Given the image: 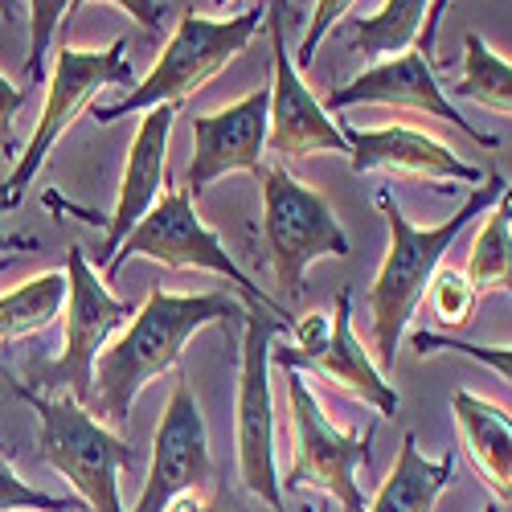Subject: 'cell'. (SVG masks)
<instances>
[{"label": "cell", "instance_id": "6da1fadb", "mask_svg": "<svg viewBox=\"0 0 512 512\" xmlns=\"http://www.w3.org/2000/svg\"><path fill=\"white\" fill-rule=\"evenodd\" d=\"M230 316H246V308L222 291L177 295V291L152 287L144 308L123 328V336L99 353L87 410L99 414V422L123 426L132 418V406L148 381L160 377L164 369H173L201 328L222 324Z\"/></svg>", "mask_w": 512, "mask_h": 512}, {"label": "cell", "instance_id": "7a4b0ae2", "mask_svg": "<svg viewBox=\"0 0 512 512\" xmlns=\"http://www.w3.org/2000/svg\"><path fill=\"white\" fill-rule=\"evenodd\" d=\"M504 177L492 173L484 185H476L472 193L463 197L459 213L455 218H447L443 226H414L402 205L381 189L377 193V209L386 213V226H390V250H386V259H381V271L369 287V316H373V361L377 369L386 373L394 369L398 361V345H402V336L418 312V304L426 300V287H431L435 271L443 267L447 259V250L451 242L467 230V222L480 218V213H488L500 193H504Z\"/></svg>", "mask_w": 512, "mask_h": 512}, {"label": "cell", "instance_id": "3957f363", "mask_svg": "<svg viewBox=\"0 0 512 512\" xmlns=\"http://www.w3.org/2000/svg\"><path fill=\"white\" fill-rule=\"evenodd\" d=\"M263 25H267V9L259 5L238 17H201L197 9H185L173 37H168V46L160 50L156 66L140 78V87L111 107H95V123H115L132 111H152L164 103L181 107L205 82L218 78L250 46Z\"/></svg>", "mask_w": 512, "mask_h": 512}, {"label": "cell", "instance_id": "277c9868", "mask_svg": "<svg viewBox=\"0 0 512 512\" xmlns=\"http://www.w3.org/2000/svg\"><path fill=\"white\" fill-rule=\"evenodd\" d=\"M13 390L37 414L41 455H46V463L58 476H66L74 484L82 504H87L91 512H127L123 500H119V472L127 463H136V451L127 447L115 431H107V426L74 394L46 398V394L29 390L25 381H13Z\"/></svg>", "mask_w": 512, "mask_h": 512}, {"label": "cell", "instance_id": "5b68a950", "mask_svg": "<svg viewBox=\"0 0 512 512\" xmlns=\"http://www.w3.org/2000/svg\"><path fill=\"white\" fill-rule=\"evenodd\" d=\"M263 242L271 254V271L283 295L304 291V271L316 259H349L353 246L345 226L336 222L328 201L291 177L283 164H263Z\"/></svg>", "mask_w": 512, "mask_h": 512}, {"label": "cell", "instance_id": "8992f818", "mask_svg": "<svg viewBox=\"0 0 512 512\" xmlns=\"http://www.w3.org/2000/svg\"><path fill=\"white\" fill-rule=\"evenodd\" d=\"M119 82H132V58H127V41H111L107 50H74L62 46L58 62L46 78V107H41V119L33 127V136L25 144V152L17 156L13 173L0 181V209H13L33 177L41 173V164L54 152V144L70 132V123L95 103L99 91L119 87Z\"/></svg>", "mask_w": 512, "mask_h": 512}, {"label": "cell", "instance_id": "52a82bcc", "mask_svg": "<svg viewBox=\"0 0 512 512\" xmlns=\"http://www.w3.org/2000/svg\"><path fill=\"white\" fill-rule=\"evenodd\" d=\"M132 254H140V259H152V263H160V267H168V271H189V267L213 271V275L230 279L254 308H267V312L279 316V320L287 316L263 287L250 283V275L230 259V250L222 246V238L201 222V213L193 209V193H189L185 185L164 189V197L144 213V222H140L132 234H127L123 246L111 254V263L103 267V275L115 279L119 267L132 259Z\"/></svg>", "mask_w": 512, "mask_h": 512}, {"label": "cell", "instance_id": "ba28073f", "mask_svg": "<svg viewBox=\"0 0 512 512\" xmlns=\"http://www.w3.org/2000/svg\"><path fill=\"white\" fill-rule=\"evenodd\" d=\"M287 369V398H291V467H287V488L312 484L324 496H332L345 512H365L361 480L357 472L373 463V426L369 431H336L328 414L320 410L308 377L300 369Z\"/></svg>", "mask_w": 512, "mask_h": 512}, {"label": "cell", "instance_id": "9c48e42d", "mask_svg": "<svg viewBox=\"0 0 512 512\" xmlns=\"http://www.w3.org/2000/svg\"><path fill=\"white\" fill-rule=\"evenodd\" d=\"M242 365H238V480L242 488L263 500L271 512H283V480L275 467V398H271V345L283 320L267 308H254L242 316Z\"/></svg>", "mask_w": 512, "mask_h": 512}, {"label": "cell", "instance_id": "30bf717a", "mask_svg": "<svg viewBox=\"0 0 512 512\" xmlns=\"http://www.w3.org/2000/svg\"><path fill=\"white\" fill-rule=\"evenodd\" d=\"M66 283H70V295H66L62 357L41 369L37 386H50V390L54 386H70V394L87 406L91 402V381H95L99 349L111 340V332L119 324H127L136 312H132V304L115 300V295L107 291V283L91 271L87 250H82V246L66 250Z\"/></svg>", "mask_w": 512, "mask_h": 512}, {"label": "cell", "instance_id": "8fae6325", "mask_svg": "<svg viewBox=\"0 0 512 512\" xmlns=\"http://www.w3.org/2000/svg\"><path fill=\"white\" fill-rule=\"evenodd\" d=\"M357 103H381V107H406V111H418L426 119H443L467 140H476L480 148L496 152L500 148V136L492 132H480L472 119H463V111L447 99V91L439 87V70H435V58H426L418 46L398 54V58H386V62H373L369 70H361L357 78H349L340 91L328 95L324 111H345V107H357Z\"/></svg>", "mask_w": 512, "mask_h": 512}, {"label": "cell", "instance_id": "7c38bea8", "mask_svg": "<svg viewBox=\"0 0 512 512\" xmlns=\"http://www.w3.org/2000/svg\"><path fill=\"white\" fill-rule=\"evenodd\" d=\"M283 0H271L267 9V33H271V54H275V78H271V132L267 148L283 160H304L316 152H345L349 140L345 132L328 119L324 103L308 91L304 70L295 66L287 41H283Z\"/></svg>", "mask_w": 512, "mask_h": 512}, {"label": "cell", "instance_id": "4fadbf2b", "mask_svg": "<svg viewBox=\"0 0 512 512\" xmlns=\"http://www.w3.org/2000/svg\"><path fill=\"white\" fill-rule=\"evenodd\" d=\"M271 132V87L250 91L246 99L193 119V160L185 173V189L201 197L213 181L230 173H250L259 181L263 148Z\"/></svg>", "mask_w": 512, "mask_h": 512}, {"label": "cell", "instance_id": "5bb4252c", "mask_svg": "<svg viewBox=\"0 0 512 512\" xmlns=\"http://www.w3.org/2000/svg\"><path fill=\"white\" fill-rule=\"evenodd\" d=\"M213 463H209V431H205V414L189 390V381L173 390L168 410L156 426L152 439V467L144 492L136 500L132 512H164L168 500L181 492H201V484L209 480Z\"/></svg>", "mask_w": 512, "mask_h": 512}, {"label": "cell", "instance_id": "9a60e30c", "mask_svg": "<svg viewBox=\"0 0 512 512\" xmlns=\"http://www.w3.org/2000/svg\"><path fill=\"white\" fill-rule=\"evenodd\" d=\"M349 140V168L361 173H394L406 181H426L435 189H451V185H484V173L476 164L459 160L443 140L414 132V127H340Z\"/></svg>", "mask_w": 512, "mask_h": 512}, {"label": "cell", "instance_id": "2e32d148", "mask_svg": "<svg viewBox=\"0 0 512 512\" xmlns=\"http://www.w3.org/2000/svg\"><path fill=\"white\" fill-rule=\"evenodd\" d=\"M275 365H291V369H312L316 377L332 381L340 394H349L365 406L377 410V418H394L402 398L386 381V373L377 369V361L365 353V345L353 336V291L340 287L336 291V308H332V332L328 345L312 357H291V349H271Z\"/></svg>", "mask_w": 512, "mask_h": 512}, {"label": "cell", "instance_id": "e0dca14e", "mask_svg": "<svg viewBox=\"0 0 512 512\" xmlns=\"http://www.w3.org/2000/svg\"><path fill=\"white\" fill-rule=\"evenodd\" d=\"M177 111L181 107L164 103V107L144 111V119H140V132H136L132 152H127V164H123L119 201H115V213L107 218V242L99 250L103 267L111 263V254L123 246V238L144 222V213L160 201V189L168 185V144H173Z\"/></svg>", "mask_w": 512, "mask_h": 512}, {"label": "cell", "instance_id": "ac0fdd59", "mask_svg": "<svg viewBox=\"0 0 512 512\" xmlns=\"http://www.w3.org/2000/svg\"><path fill=\"white\" fill-rule=\"evenodd\" d=\"M455 431L496 504H512V414L472 390L451 394Z\"/></svg>", "mask_w": 512, "mask_h": 512}, {"label": "cell", "instance_id": "d6986e66", "mask_svg": "<svg viewBox=\"0 0 512 512\" xmlns=\"http://www.w3.org/2000/svg\"><path fill=\"white\" fill-rule=\"evenodd\" d=\"M451 480H455V451H447L443 459H426L418 451V439L402 435L394 472L365 504V512H431L435 500L451 488Z\"/></svg>", "mask_w": 512, "mask_h": 512}, {"label": "cell", "instance_id": "ffe728a7", "mask_svg": "<svg viewBox=\"0 0 512 512\" xmlns=\"http://www.w3.org/2000/svg\"><path fill=\"white\" fill-rule=\"evenodd\" d=\"M426 9H431V0H386L377 13L349 21L357 54L386 62V58L414 50L422 37V25H426Z\"/></svg>", "mask_w": 512, "mask_h": 512}, {"label": "cell", "instance_id": "44dd1931", "mask_svg": "<svg viewBox=\"0 0 512 512\" xmlns=\"http://www.w3.org/2000/svg\"><path fill=\"white\" fill-rule=\"evenodd\" d=\"M70 295L66 271H46L33 275L29 283L13 287L0 295V345H13L21 336H37L54 324V316L62 312Z\"/></svg>", "mask_w": 512, "mask_h": 512}, {"label": "cell", "instance_id": "7402d4cb", "mask_svg": "<svg viewBox=\"0 0 512 512\" xmlns=\"http://www.w3.org/2000/svg\"><path fill=\"white\" fill-rule=\"evenodd\" d=\"M463 275L472 279L480 295L504 291L512 295V185L500 193V201L484 213V226L472 242Z\"/></svg>", "mask_w": 512, "mask_h": 512}, {"label": "cell", "instance_id": "603a6c76", "mask_svg": "<svg viewBox=\"0 0 512 512\" xmlns=\"http://www.w3.org/2000/svg\"><path fill=\"white\" fill-rule=\"evenodd\" d=\"M459 99H472L488 111L512 115V62L496 54L480 33L463 37V70H459Z\"/></svg>", "mask_w": 512, "mask_h": 512}, {"label": "cell", "instance_id": "cb8c5ba5", "mask_svg": "<svg viewBox=\"0 0 512 512\" xmlns=\"http://www.w3.org/2000/svg\"><path fill=\"white\" fill-rule=\"evenodd\" d=\"M426 304H431L435 320L451 332H463L467 324L476 320V304H480V291L472 287L459 267H439L431 287H426Z\"/></svg>", "mask_w": 512, "mask_h": 512}, {"label": "cell", "instance_id": "d4e9b609", "mask_svg": "<svg viewBox=\"0 0 512 512\" xmlns=\"http://www.w3.org/2000/svg\"><path fill=\"white\" fill-rule=\"evenodd\" d=\"M70 5L74 0H29V58H25V74L33 82H46V54L54 46L58 29L70 21Z\"/></svg>", "mask_w": 512, "mask_h": 512}, {"label": "cell", "instance_id": "484cf974", "mask_svg": "<svg viewBox=\"0 0 512 512\" xmlns=\"http://www.w3.org/2000/svg\"><path fill=\"white\" fill-rule=\"evenodd\" d=\"M410 345L418 349V357L426 353H463L480 365H488L500 381L512 386V345H500V349H488V345H472V340H459V336H439V332H410Z\"/></svg>", "mask_w": 512, "mask_h": 512}, {"label": "cell", "instance_id": "4316f807", "mask_svg": "<svg viewBox=\"0 0 512 512\" xmlns=\"http://www.w3.org/2000/svg\"><path fill=\"white\" fill-rule=\"evenodd\" d=\"M25 508H37V512H78L82 500H58V496H50V492L29 488V484L13 472L9 455L0 451V512H25Z\"/></svg>", "mask_w": 512, "mask_h": 512}, {"label": "cell", "instance_id": "83f0119b", "mask_svg": "<svg viewBox=\"0 0 512 512\" xmlns=\"http://www.w3.org/2000/svg\"><path fill=\"white\" fill-rule=\"evenodd\" d=\"M353 9V0H316V9H312V25H308V33H304V41H300V50H295L291 58H295V66L300 70H308L312 62H316V46L328 37V29L345 17Z\"/></svg>", "mask_w": 512, "mask_h": 512}, {"label": "cell", "instance_id": "f1b7e54d", "mask_svg": "<svg viewBox=\"0 0 512 512\" xmlns=\"http://www.w3.org/2000/svg\"><path fill=\"white\" fill-rule=\"evenodd\" d=\"M78 5H95V0H74L70 17L78 13ZM103 5H119L144 33H160V25H164V0H103ZM66 25H70V21H66Z\"/></svg>", "mask_w": 512, "mask_h": 512}, {"label": "cell", "instance_id": "f546056e", "mask_svg": "<svg viewBox=\"0 0 512 512\" xmlns=\"http://www.w3.org/2000/svg\"><path fill=\"white\" fill-rule=\"evenodd\" d=\"M328 316L324 312H308L300 324H295V345L300 349H291V357H312V353H320L324 345H328Z\"/></svg>", "mask_w": 512, "mask_h": 512}, {"label": "cell", "instance_id": "4dcf8cb0", "mask_svg": "<svg viewBox=\"0 0 512 512\" xmlns=\"http://www.w3.org/2000/svg\"><path fill=\"white\" fill-rule=\"evenodd\" d=\"M25 95L21 87H13V82L0 74V148H13V115L21 111Z\"/></svg>", "mask_w": 512, "mask_h": 512}, {"label": "cell", "instance_id": "1f68e13d", "mask_svg": "<svg viewBox=\"0 0 512 512\" xmlns=\"http://www.w3.org/2000/svg\"><path fill=\"white\" fill-rule=\"evenodd\" d=\"M447 9H451V0H431V9H426V25H422V37H418V50L426 58H435V41H439V25H443Z\"/></svg>", "mask_w": 512, "mask_h": 512}, {"label": "cell", "instance_id": "d6a6232c", "mask_svg": "<svg viewBox=\"0 0 512 512\" xmlns=\"http://www.w3.org/2000/svg\"><path fill=\"white\" fill-rule=\"evenodd\" d=\"M164 512H213V496H205V492H181V496L168 500Z\"/></svg>", "mask_w": 512, "mask_h": 512}, {"label": "cell", "instance_id": "836d02e7", "mask_svg": "<svg viewBox=\"0 0 512 512\" xmlns=\"http://www.w3.org/2000/svg\"><path fill=\"white\" fill-rule=\"evenodd\" d=\"M5 213V209H0ZM17 246H29L25 238H9V234H0V271H5L9 263H13V254H5V250H17Z\"/></svg>", "mask_w": 512, "mask_h": 512}, {"label": "cell", "instance_id": "e575fe53", "mask_svg": "<svg viewBox=\"0 0 512 512\" xmlns=\"http://www.w3.org/2000/svg\"><path fill=\"white\" fill-rule=\"evenodd\" d=\"M213 512H242V508L230 500V492H218V496H213Z\"/></svg>", "mask_w": 512, "mask_h": 512}, {"label": "cell", "instance_id": "d590c367", "mask_svg": "<svg viewBox=\"0 0 512 512\" xmlns=\"http://www.w3.org/2000/svg\"><path fill=\"white\" fill-rule=\"evenodd\" d=\"M0 9H5V17H9V21H17V13H13V0H0Z\"/></svg>", "mask_w": 512, "mask_h": 512}, {"label": "cell", "instance_id": "8d00e7d4", "mask_svg": "<svg viewBox=\"0 0 512 512\" xmlns=\"http://www.w3.org/2000/svg\"><path fill=\"white\" fill-rule=\"evenodd\" d=\"M300 512H320V508H316V504H304V508H300Z\"/></svg>", "mask_w": 512, "mask_h": 512}, {"label": "cell", "instance_id": "74e56055", "mask_svg": "<svg viewBox=\"0 0 512 512\" xmlns=\"http://www.w3.org/2000/svg\"><path fill=\"white\" fill-rule=\"evenodd\" d=\"M484 512H500V504H496V500H492V504H488V508H484Z\"/></svg>", "mask_w": 512, "mask_h": 512}, {"label": "cell", "instance_id": "f35d334b", "mask_svg": "<svg viewBox=\"0 0 512 512\" xmlns=\"http://www.w3.org/2000/svg\"><path fill=\"white\" fill-rule=\"evenodd\" d=\"M218 5H226V0H218Z\"/></svg>", "mask_w": 512, "mask_h": 512}]
</instances>
